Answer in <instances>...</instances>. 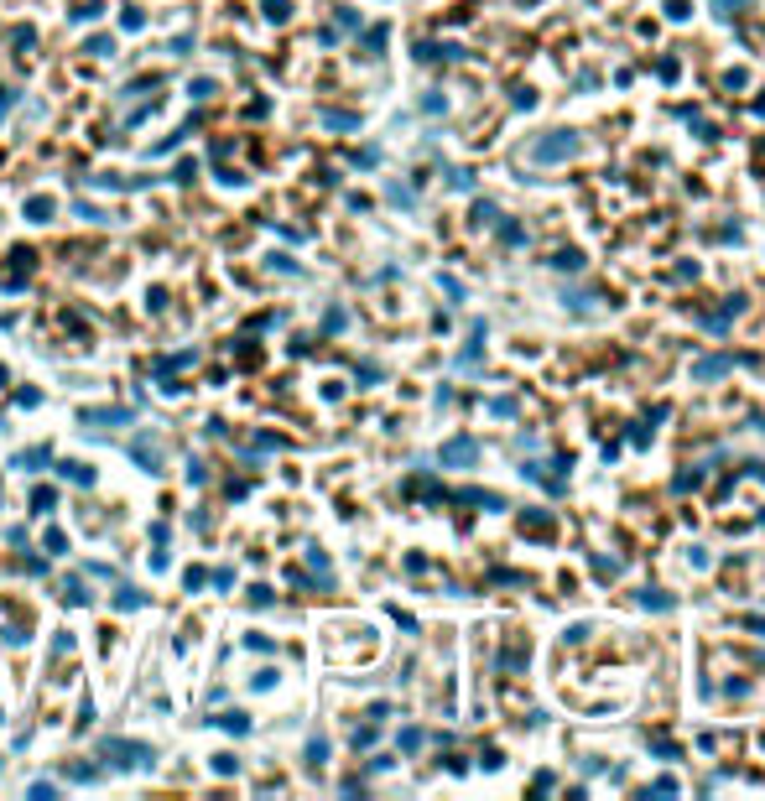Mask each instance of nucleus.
<instances>
[{"instance_id":"9d476101","label":"nucleus","mask_w":765,"mask_h":801,"mask_svg":"<svg viewBox=\"0 0 765 801\" xmlns=\"http://www.w3.org/2000/svg\"><path fill=\"white\" fill-rule=\"evenodd\" d=\"M734 6H750V0H713V11H719V16H734Z\"/></svg>"},{"instance_id":"f03ea898","label":"nucleus","mask_w":765,"mask_h":801,"mask_svg":"<svg viewBox=\"0 0 765 801\" xmlns=\"http://www.w3.org/2000/svg\"><path fill=\"white\" fill-rule=\"evenodd\" d=\"M105 760L120 765V770H136V765L152 760V749H146V744H125V739H110V744H105Z\"/></svg>"},{"instance_id":"f257e3e1","label":"nucleus","mask_w":765,"mask_h":801,"mask_svg":"<svg viewBox=\"0 0 765 801\" xmlns=\"http://www.w3.org/2000/svg\"><path fill=\"white\" fill-rule=\"evenodd\" d=\"M578 141L573 130H547L542 141H531V161L537 166H557V161H568V157H578Z\"/></svg>"},{"instance_id":"0eeeda50","label":"nucleus","mask_w":765,"mask_h":801,"mask_svg":"<svg viewBox=\"0 0 765 801\" xmlns=\"http://www.w3.org/2000/svg\"><path fill=\"white\" fill-rule=\"evenodd\" d=\"M640 604H645V609H672V598H667V593H640Z\"/></svg>"},{"instance_id":"39448f33","label":"nucleus","mask_w":765,"mask_h":801,"mask_svg":"<svg viewBox=\"0 0 765 801\" xmlns=\"http://www.w3.org/2000/svg\"><path fill=\"white\" fill-rule=\"evenodd\" d=\"M552 265H557V271H584V255H578V250H557Z\"/></svg>"},{"instance_id":"1a4fd4ad","label":"nucleus","mask_w":765,"mask_h":801,"mask_svg":"<svg viewBox=\"0 0 765 801\" xmlns=\"http://www.w3.org/2000/svg\"><path fill=\"white\" fill-rule=\"evenodd\" d=\"M500 240H505V245H521L526 235H521V224H500Z\"/></svg>"},{"instance_id":"7ed1b4c3","label":"nucleus","mask_w":765,"mask_h":801,"mask_svg":"<svg viewBox=\"0 0 765 801\" xmlns=\"http://www.w3.org/2000/svg\"><path fill=\"white\" fill-rule=\"evenodd\" d=\"M474 458H479V442H474V437H453V442L443 447V463H448V469H458V463H474Z\"/></svg>"},{"instance_id":"423d86ee","label":"nucleus","mask_w":765,"mask_h":801,"mask_svg":"<svg viewBox=\"0 0 765 801\" xmlns=\"http://www.w3.org/2000/svg\"><path fill=\"white\" fill-rule=\"evenodd\" d=\"M323 760H328V744L312 739V744H307V765H323Z\"/></svg>"},{"instance_id":"20e7f679","label":"nucleus","mask_w":765,"mask_h":801,"mask_svg":"<svg viewBox=\"0 0 765 801\" xmlns=\"http://www.w3.org/2000/svg\"><path fill=\"white\" fill-rule=\"evenodd\" d=\"M729 364H734L729 354H708V359H697V364H692V380H719Z\"/></svg>"},{"instance_id":"6e6552de","label":"nucleus","mask_w":765,"mask_h":801,"mask_svg":"<svg viewBox=\"0 0 765 801\" xmlns=\"http://www.w3.org/2000/svg\"><path fill=\"white\" fill-rule=\"evenodd\" d=\"M401 749H406V755H411V749H422V728H406V733H401Z\"/></svg>"}]
</instances>
